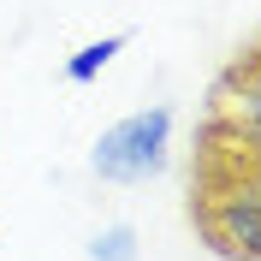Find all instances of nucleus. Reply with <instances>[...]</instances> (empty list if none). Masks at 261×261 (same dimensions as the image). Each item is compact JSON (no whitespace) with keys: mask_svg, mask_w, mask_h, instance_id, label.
Segmentation results:
<instances>
[{"mask_svg":"<svg viewBox=\"0 0 261 261\" xmlns=\"http://www.w3.org/2000/svg\"><path fill=\"white\" fill-rule=\"evenodd\" d=\"M190 220L214 255L261 261V154L208 119L190 166Z\"/></svg>","mask_w":261,"mask_h":261,"instance_id":"1","label":"nucleus"},{"mask_svg":"<svg viewBox=\"0 0 261 261\" xmlns=\"http://www.w3.org/2000/svg\"><path fill=\"white\" fill-rule=\"evenodd\" d=\"M166 148H172V107H137L95 137L89 166L107 184H143L148 172H161Z\"/></svg>","mask_w":261,"mask_h":261,"instance_id":"2","label":"nucleus"},{"mask_svg":"<svg viewBox=\"0 0 261 261\" xmlns=\"http://www.w3.org/2000/svg\"><path fill=\"white\" fill-rule=\"evenodd\" d=\"M208 125L231 130L238 143H249L261 154V42L231 54V65L214 77L208 89Z\"/></svg>","mask_w":261,"mask_h":261,"instance_id":"3","label":"nucleus"},{"mask_svg":"<svg viewBox=\"0 0 261 261\" xmlns=\"http://www.w3.org/2000/svg\"><path fill=\"white\" fill-rule=\"evenodd\" d=\"M125 42H130L125 30H119V36H101V42H83V48L65 60V77H71V83H95L101 71L113 65V54H125Z\"/></svg>","mask_w":261,"mask_h":261,"instance_id":"4","label":"nucleus"},{"mask_svg":"<svg viewBox=\"0 0 261 261\" xmlns=\"http://www.w3.org/2000/svg\"><path fill=\"white\" fill-rule=\"evenodd\" d=\"M143 249H137V231L130 226H101L95 238H89V261H137Z\"/></svg>","mask_w":261,"mask_h":261,"instance_id":"5","label":"nucleus"}]
</instances>
